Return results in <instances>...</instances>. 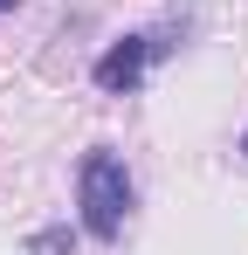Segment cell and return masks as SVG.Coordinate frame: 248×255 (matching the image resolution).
Masks as SVG:
<instances>
[{
    "label": "cell",
    "mask_w": 248,
    "mask_h": 255,
    "mask_svg": "<svg viewBox=\"0 0 248 255\" xmlns=\"http://www.w3.org/2000/svg\"><path fill=\"white\" fill-rule=\"evenodd\" d=\"M138 207V186H131V166H124V152L111 145H90L76 166V214H83V235L90 242H118L124 221Z\"/></svg>",
    "instance_id": "6da1fadb"
},
{
    "label": "cell",
    "mask_w": 248,
    "mask_h": 255,
    "mask_svg": "<svg viewBox=\"0 0 248 255\" xmlns=\"http://www.w3.org/2000/svg\"><path fill=\"white\" fill-rule=\"evenodd\" d=\"M165 48H172L165 35H124V42H111L97 62H90V83L104 90V97H131V90L152 76V62H159Z\"/></svg>",
    "instance_id": "7a4b0ae2"
},
{
    "label": "cell",
    "mask_w": 248,
    "mask_h": 255,
    "mask_svg": "<svg viewBox=\"0 0 248 255\" xmlns=\"http://www.w3.org/2000/svg\"><path fill=\"white\" fill-rule=\"evenodd\" d=\"M28 255H76V235H69V221H48L28 235Z\"/></svg>",
    "instance_id": "3957f363"
},
{
    "label": "cell",
    "mask_w": 248,
    "mask_h": 255,
    "mask_svg": "<svg viewBox=\"0 0 248 255\" xmlns=\"http://www.w3.org/2000/svg\"><path fill=\"white\" fill-rule=\"evenodd\" d=\"M14 7H21V0H0V14H14Z\"/></svg>",
    "instance_id": "277c9868"
},
{
    "label": "cell",
    "mask_w": 248,
    "mask_h": 255,
    "mask_svg": "<svg viewBox=\"0 0 248 255\" xmlns=\"http://www.w3.org/2000/svg\"><path fill=\"white\" fill-rule=\"evenodd\" d=\"M242 152H248V131H242Z\"/></svg>",
    "instance_id": "5b68a950"
}]
</instances>
